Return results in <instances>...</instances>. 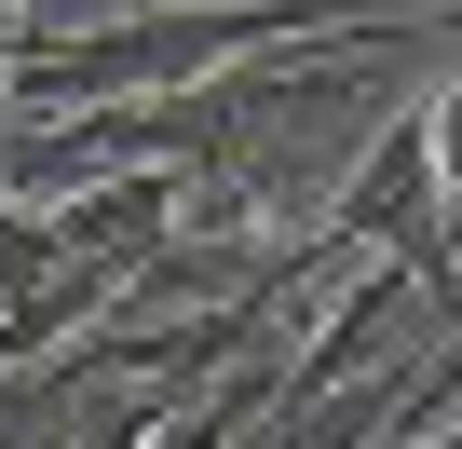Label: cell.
I'll use <instances>...</instances> for the list:
<instances>
[{"label":"cell","mask_w":462,"mask_h":449,"mask_svg":"<svg viewBox=\"0 0 462 449\" xmlns=\"http://www.w3.org/2000/svg\"><path fill=\"white\" fill-rule=\"evenodd\" d=\"M421 136H435V177H448V204H462V82L421 96Z\"/></svg>","instance_id":"6da1fadb"}]
</instances>
